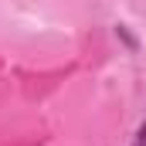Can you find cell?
Wrapping results in <instances>:
<instances>
[{"label": "cell", "mask_w": 146, "mask_h": 146, "mask_svg": "<svg viewBox=\"0 0 146 146\" xmlns=\"http://www.w3.org/2000/svg\"><path fill=\"white\" fill-rule=\"evenodd\" d=\"M112 34H115V41H122V44H126V51H133V54L139 51V41H136V34L129 31V24H115V27H112Z\"/></svg>", "instance_id": "obj_1"}, {"label": "cell", "mask_w": 146, "mask_h": 146, "mask_svg": "<svg viewBox=\"0 0 146 146\" xmlns=\"http://www.w3.org/2000/svg\"><path fill=\"white\" fill-rule=\"evenodd\" d=\"M129 146H146V119L136 126V133H133V143Z\"/></svg>", "instance_id": "obj_2"}]
</instances>
